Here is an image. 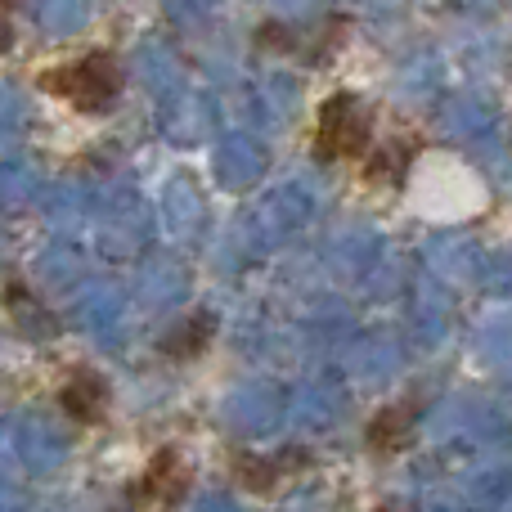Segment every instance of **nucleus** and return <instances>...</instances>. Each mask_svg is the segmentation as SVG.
<instances>
[{
    "label": "nucleus",
    "instance_id": "obj_2",
    "mask_svg": "<svg viewBox=\"0 0 512 512\" xmlns=\"http://www.w3.org/2000/svg\"><path fill=\"white\" fill-rule=\"evenodd\" d=\"M315 158L319 162H360L373 149V113L360 95L337 90L315 113Z\"/></svg>",
    "mask_w": 512,
    "mask_h": 512
},
{
    "label": "nucleus",
    "instance_id": "obj_1",
    "mask_svg": "<svg viewBox=\"0 0 512 512\" xmlns=\"http://www.w3.org/2000/svg\"><path fill=\"white\" fill-rule=\"evenodd\" d=\"M36 86L45 90L50 99H63L68 108L86 117H104L117 108L126 90V72H122V59L113 50H86L68 63H54L36 77Z\"/></svg>",
    "mask_w": 512,
    "mask_h": 512
},
{
    "label": "nucleus",
    "instance_id": "obj_10",
    "mask_svg": "<svg viewBox=\"0 0 512 512\" xmlns=\"http://www.w3.org/2000/svg\"><path fill=\"white\" fill-rule=\"evenodd\" d=\"M14 5L18 0H0V54H9L14 45Z\"/></svg>",
    "mask_w": 512,
    "mask_h": 512
},
{
    "label": "nucleus",
    "instance_id": "obj_3",
    "mask_svg": "<svg viewBox=\"0 0 512 512\" xmlns=\"http://www.w3.org/2000/svg\"><path fill=\"white\" fill-rule=\"evenodd\" d=\"M194 490V472H189V463L180 459L176 445H167V450H158L149 459V468L140 472V481H135L126 495H131L135 508H149V512H171L185 504V495Z\"/></svg>",
    "mask_w": 512,
    "mask_h": 512
},
{
    "label": "nucleus",
    "instance_id": "obj_4",
    "mask_svg": "<svg viewBox=\"0 0 512 512\" xmlns=\"http://www.w3.org/2000/svg\"><path fill=\"white\" fill-rule=\"evenodd\" d=\"M306 468H315V454L292 445V450H279V454H252V450H234L230 454V477L239 481V490L248 495H274L283 481L301 477Z\"/></svg>",
    "mask_w": 512,
    "mask_h": 512
},
{
    "label": "nucleus",
    "instance_id": "obj_6",
    "mask_svg": "<svg viewBox=\"0 0 512 512\" xmlns=\"http://www.w3.org/2000/svg\"><path fill=\"white\" fill-rule=\"evenodd\" d=\"M59 409L72 418L77 427H104L108 418V382L95 369L77 364L68 373V382L59 387Z\"/></svg>",
    "mask_w": 512,
    "mask_h": 512
},
{
    "label": "nucleus",
    "instance_id": "obj_11",
    "mask_svg": "<svg viewBox=\"0 0 512 512\" xmlns=\"http://www.w3.org/2000/svg\"><path fill=\"white\" fill-rule=\"evenodd\" d=\"M378 512H391V508H378Z\"/></svg>",
    "mask_w": 512,
    "mask_h": 512
},
{
    "label": "nucleus",
    "instance_id": "obj_7",
    "mask_svg": "<svg viewBox=\"0 0 512 512\" xmlns=\"http://www.w3.org/2000/svg\"><path fill=\"white\" fill-rule=\"evenodd\" d=\"M414 423H418V400H400V405L378 409L373 423H369V432H364L369 454H378V459H400L418 436Z\"/></svg>",
    "mask_w": 512,
    "mask_h": 512
},
{
    "label": "nucleus",
    "instance_id": "obj_8",
    "mask_svg": "<svg viewBox=\"0 0 512 512\" xmlns=\"http://www.w3.org/2000/svg\"><path fill=\"white\" fill-rule=\"evenodd\" d=\"M418 153H423V140H418V135H396V140H387L369 162H364V180H369V185L400 189Z\"/></svg>",
    "mask_w": 512,
    "mask_h": 512
},
{
    "label": "nucleus",
    "instance_id": "obj_9",
    "mask_svg": "<svg viewBox=\"0 0 512 512\" xmlns=\"http://www.w3.org/2000/svg\"><path fill=\"white\" fill-rule=\"evenodd\" d=\"M212 337H216V315L212 310H194L162 337V355L167 360H198L212 346Z\"/></svg>",
    "mask_w": 512,
    "mask_h": 512
},
{
    "label": "nucleus",
    "instance_id": "obj_5",
    "mask_svg": "<svg viewBox=\"0 0 512 512\" xmlns=\"http://www.w3.org/2000/svg\"><path fill=\"white\" fill-rule=\"evenodd\" d=\"M346 36H351V18L333 14L319 32H310V36L292 32V27H283V23H265L261 32H256V41H261L265 50H274V54H292V59H306V63H328Z\"/></svg>",
    "mask_w": 512,
    "mask_h": 512
}]
</instances>
